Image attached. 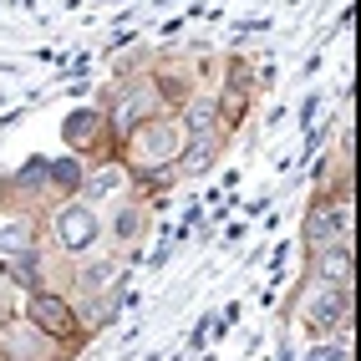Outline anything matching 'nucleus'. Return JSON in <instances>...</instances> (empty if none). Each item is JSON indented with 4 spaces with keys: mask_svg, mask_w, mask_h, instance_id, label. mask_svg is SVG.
Here are the masks:
<instances>
[{
    "mask_svg": "<svg viewBox=\"0 0 361 361\" xmlns=\"http://www.w3.org/2000/svg\"><path fill=\"white\" fill-rule=\"evenodd\" d=\"M188 148V133L178 117H148V123L128 128V163L137 168V173H148V168H168L178 163V153Z\"/></svg>",
    "mask_w": 361,
    "mask_h": 361,
    "instance_id": "f257e3e1",
    "label": "nucleus"
},
{
    "mask_svg": "<svg viewBox=\"0 0 361 361\" xmlns=\"http://www.w3.org/2000/svg\"><path fill=\"white\" fill-rule=\"evenodd\" d=\"M51 239H56L61 255L87 259L92 250L102 245V214L92 209V204H61V209L51 214Z\"/></svg>",
    "mask_w": 361,
    "mask_h": 361,
    "instance_id": "f03ea898",
    "label": "nucleus"
},
{
    "mask_svg": "<svg viewBox=\"0 0 361 361\" xmlns=\"http://www.w3.org/2000/svg\"><path fill=\"white\" fill-rule=\"evenodd\" d=\"M300 321H305L310 336H331V331H341V326H346V285L316 280V290H310L305 305H300Z\"/></svg>",
    "mask_w": 361,
    "mask_h": 361,
    "instance_id": "7ed1b4c3",
    "label": "nucleus"
},
{
    "mask_svg": "<svg viewBox=\"0 0 361 361\" xmlns=\"http://www.w3.org/2000/svg\"><path fill=\"white\" fill-rule=\"evenodd\" d=\"M0 351H6V361H56L61 341L46 336L36 321H11L0 326Z\"/></svg>",
    "mask_w": 361,
    "mask_h": 361,
    "instance_id": "20e7f679",
    "label": "nucleus"
},
{
    "mask_svg": "<svg viewBox=\"0 0 361 361\" xmlns=\"http://www.w3.org/2000/svg\"><path fill=\"white\" fill-rule=\"evenodd\" d=\"M26 321H36L46 336L66 341V336L77 331V310H71V300H61V295H51V290H31V300H26Z\"/></svg>",
    "mask_w": 361,
    "mask_h": 361,
    "instance_id": "39448f33",
    "label": "nucleus"
},
{
    "mask_svg": "<svg viewBox=\"0 0 361 361\" xmlns=\"http://www.w3.org/2000/svg\"><path fill=\"white\" fill-rule=\"evenodd\" d=\"M97 133H102V117H97V112H77V117L66 123V142H92Z\"/></svg>",
    "mask_w": 361,
    "mask_h": 361,
    "instance_id": "423d86ee",
    "label": "nucleus"
}]
</instances>
